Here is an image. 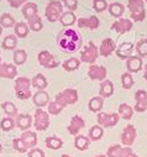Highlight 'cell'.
<instances>
[{
    "label": "cell",
    "mask_w": 147,
    "mask_h": 157,
    "mask_svg": "<svg viewBox=\"0 0 147 157\" xmlns=\"http://www.w3.org/2000/svg\"><path fill=\"white\" fill-rule=\"evenodd\" d=\"M57 44L64 52H76L82 46V37L76 30L64 29L57 36Z\"/></svg>",
    "instance_id": "obj_1"
},
{
    "label": "cell",
    "mask_w": 147,
    "mask_h": 157,
    "mask_svg": "<svg viewBox=\"0 0 147 157\" xmlns=\"http://www.w3.org/2000/svg\"><path fill=\"white\" fill-rule=\"evenodd\" d=\"M30 87H31V81L28 79V78L19 77L15 81V93H16V97L19 99H21V100L28 99L31 97Z\"/></svg>",
    "instance_id": "obj_2"
},
{
    "label": "cell",
    "mask_w": 147,
    "mask_h": 157,
    "mask_svg": "<svg viewBox=\"0 0 147 157\" xmlns=\"http://www.w3.org/2000/svg\"><path fill=\"white\" fill-rule=\"evenodd\" d=\"M127 8L130 10L131 17L135 21H143L146 17V10H145V3L143 0H129Z\"/></svg>",
    "instance_id": "obj_3"
},
{
    "label": "cell",
    "mask_w": 147,
    "mask_h": 157,
    "mask_svg": "<svg viewBox=\"0 0 147 157\" xmlns=\"http://www.w3.org/2000/svg\"><path fill=\"white\" fill-rule=\"evenodd\" d=\"M46 17L48 21L51 22H56L61 19L62 14H63V6L62 3L58 2V0H51V2L47 4L46 10H45Z\"/></svg>",
    "instance_id": "obj_4"
},
{
    "label": "cell",
    "mask_w": 147,
    "mask_h": 157,
    "mask_svg": "<svg viewBox=\"0 0 147 157\" xmlns=\"http://www.w3.org/2000/svg\"><path fill=\"white\" fill-rule=\"evenodd\" d=\"M56 101L63 108L68 104H74L78 101V93L74 89H66L56 95Z\"/></svg>",
    "instance_id": "obj_5"
},
{
    "label": "cell",
    "mask_w": 147,
    "mask_h": 157,
    "mask_svg": "<svg viewBox=\"0 0 147 157\" xmlns=\"http://www.w3.org/2000/svg\"><path fill=\"white\" fill-rule=\"evenodd\" d=\"M48 126H50L48 114L42 109H37L35 111V128H36V130L45 131L46 129H48Z\"/></svg>",
    "instance_id": "obj_6"
},
{
    "label": "cell",
    "mask_w": 147,
    "mask_h": 157,
    "mask_svg": "<svg viewBox=\"0 0 147 157\" xmlns=\"http://www.w3.org/2000/svg\"><path fill=\"white\" fill-rule=\"evenodd\" d=\"M120 119V115L116 113L106 114V113H99L98 114V124L104 128H111L118 124Z\"/></svg>",
    "instance_id": "obj_7"
},
{
    "label": "cell",
    "mask_w": 147,
    "mask_h": 157,
    "mask_svg": "<svg viewBox=\"0 0 147 157\" xmlns=\"http://www.w3.org/2000/svg\"><path fill=\"white\" fill-rule=\"evenodd\" d=\"M96 58H98V48L93 42H89L81 53V61L84 63L93 64L96 61Z\"/></svg>",
    "instance_id": "obj_8"
},
{
    "label": "cell",
    "mask_w": 147,
    "mask_h": 157,
    "mask_svg": "<svg viewBox=\"0 0 147 157\" xmlns=\"http://www.w3.org/2000/svg\"><path fill=\"white\" fill-rule=\"evenodd\" d=\"M135 139H136V129H135V126L134 125L125 126V129L123 130V134H121V142L126 147H130L135 142Z\"/></svg>",
    "instance_id": "obj_9"
},
{
    "label": "cell",
    "mask_w": 147,
    "mask_h": 157,
    "mask_svg": "<svg viewBox=\"0 0 147 157\" xmlns=\"http://www.w3.org/2000/svg\"><path fill=\"white\" fill-rule=\"evenodd\" d=\"M106 68L103 66H96V64H92L88 69V75L90 79L93 81H104L106 77Z\"/></svg>",
    "instance_id": "obj_10"
},
{
    "label": "cell",
    "mask_w": 147,
    "mask_h": 157,
    "mask_svg": "<svg viewBox=\"0 0 147 157\" xmlns=\"http://www.w3.org/2000/svg\"><path fill=\"white\" fill-rule=\"evenodd\" d=\"M39 62L45 68H56L58 66V62L48 51H42L39 53Z\"/></svg>",
    "instance_id": "obj_11"
},
{
    "label": "cell",
    "mask_w": 147,
    "mask_h": 157,
    "mask_svg": "<svg viewBox=\"0 0 147 157\" xmlns=\"http://www.w3.org/2000/svg\"><path fill=\"white\" fill-rule=\"evenodd\" d=\"M135 99H136L135 110L137 113L146 111L147 110V93L145 90H137L135 93Z\"/></svg>",
    "instance_id": "obj_12"
},
{
    "label": "cell",
    "mask_w": 147,
    "mask_h": 157,
    "mask_svg": "<svg viewBox=\"0 0 147 157\" xmlns=\"http://www.w3.org/2000/svg\"><path fill=\"white\" fill-rule=\"evenodd\" d=\"M115 50H116L115 42L111 40V38H105V40L101 42V45H100L99 53H100L103 57H107V56L111 55Z\"/></svg>",
    "instance_id": "obj_13"
},
{
    "label": "cell",
    "mask_w": 147,
    "mask_h": 157,
    "mask_svg": "<svg viewBox=\"0 0 147 157\" xmlns=\"http://www.w3.org/2000/svg\"><path fill=\"white\" fill-rule=\"evenodd\" d=\"M17 74V69L14 64L9 63H0V77L2 78H9L13 79Z\"/></svg>",
    "instance_id": "obj_14"
},
{
    "label": "cell",
    "mask_w": 147,
    "mask_h": 157,
    "mask_svg": "<svg viewBox=\"0 0 147 157\" xmlns=\"http://www.w3.org/2000/svg\"><path fill=\"white\" fill-rule=\"evenodd\" d=\"M99 19L96 16H89V17H82L78 20V26L82 29H90V30H95L99 27Z\"/></svg>",
    "instance_id": "obj_15"
},
{
    "label": "cell",
    "mask_w": 147,
    "mask_h": 157,
    "mask_svg": "<svg viewBox=\"0 0 147 157\" xmlns=\"http://www.w3.org/2000/svg\"><path fill=\"white\" fill-rule=\"evenodd\" d=\"M83 128H84V120L81 116L76 115V116H73L70 120V124L68 126V132L72 135H77Z\"/></svg>",
    "instance_id": "obj_16"
},
{
    "label": "cell",
    "mask_w": 147,
    "mask_h": 157,
    "mask_svg": "<svg viewBox=\"0 0 147 157\" xmlns=\"http://www.w3.org/2000/svg\"><path fill=\"white\" fill-rule=\"evenodd\" d=\"M132 48H134V45L131 42H124L121 44L118 50H116V55L119 58L121 59H127L131 57V53H132Z\"/></svg>",
    "instance_id": "obj_17"
},
{
    "label": "cell",
    "mask_w": 147,
    "mask_h": 157,
    "mask_svg": "<svg viewBox=\"0 0 147 157\" xmlns=\"http://www.w3.org/2000/svg\"><path fill=\"white\" fill-rule=\"evenodd\" d=\"M113 29L118 33H125V32H127L132 29V22L127 19H120L116 22L113 24Z\"/></svg>",
    "instance_id": "obj_18"
},
{
    "label": "cell",
    "mask_w": 147,
    "mask_h": 157,
    "mask_svg": "<svg viewBox=\"0 0 147 157\" xmlns=\"http://www.w3.org/2000/svg\"><path fill=\"white\" fill-rule=\"evenodd\" d=\"M33 103H35L36 106H39L40 109L42 106H46L50 103V95H48V93L45 92V90H39L37 93L33 95Z\"/></svg>",
    "instance_id": "obj_19"
},
{
    "label": "cell",
    "mask_w": 147,
    "mask_h": 157,
    "mask_svg": "<svg viewBox=\"0 0 147 157\" xmlns=\"http://www.w3.org/2000/svg\"><path fill=\"white\" fill-rule=\"evenodd\" d=\"M126 67H127V71L131 72V73L138 72V71L142 68V59H141V57L131 56V57L127 58V61H126Z\"/></svg>",
    "instance_id": "obj_20"
},
{
    "label": "cell",
    "mask_w": 147,
    "mask_h": 157,
    "mask_svg": "<svg viewBox=\"0 0 147 157\" xmlns=\"http://www.w3.org/2000/svg\"><path fill=\"white\" fill-rule=\"evenodd\" d=\"M20 139H21V141L25 144V146L27 148H31V147L36 146V144H37V136H36V134L32 132V131H25V132H22V135H21Z\"/></svg>",
    "instance_id": "obj_21"
},
{
    "label": "cell",
    "mask_w": 147,
    "mask_h": 157,
    "mask_svg": "<svg viewBox=\"0 0 147 157\" xmlns=\"http://www.w3.org/2000/svg\"><path fill=\"white\" fill-rule=\"evenodd\" d=\"M16 125L21 130H27L32 125V117L27 114H20L16 117Z\"/></svg>",
    "instance_id": "obj_22"
},
{
    "label": "cell",
    "mask_w": 147,
    "mask_h": 157,
    "mask_svg": "<svg viewBox=\"0 0 147 157\" xmlns=\"http://www.w3.org/2000/svg\"><path fill=\"white\" fill-rule=\"evenodd\" d=\"M22 15L26 20H30L35 15H37V5L35 3H26L22 6Z\"/></svg>",
    "instance_id": "obj_23"
},
{
    "label": "cell",
    "mask_w": 147,
    "mask_h": 157,
    "mask_svg": "<svg viewBox=\"0 0 147 157\" xmlns=\"http://www.w3.org/2000/svg\"><path fill=\"white\" fill-rule=\"evenodd\" d=\"M100 97L101 98H109L111 97L114 93V86L110 81H103V83L100 84Z\"/></svg>",
    "instance_id": "obj_24"
},
{
    "label": "cell",
    "mask_w": 147,
    "mask_h": 157,
    "mask_svg": "<svg viewBox=\"0 0 147 157\" xmlns=\"http://www.w3.org/2000/svg\"><path fill=\"white\" fill-rule=\"evenodd\" d=\"M31 84L35 87V88H37L39 90H43L46 87H47V79L42 75V74H36L33 78H32V81H31Z\"/></svg>",
    "instance_id": "obj_25"
},
{
    "label": "cell",
    "mask_w": 147,
    "mask_h": 157,
    "mask_svg": "<svg viewBox=\"0 0 147 157\" xmlns=\"http://www.w3.org/2000/svg\"><path fill=\"white\" fill-rule=\"evenodd\" d=\"M107 9H109L110 15L114 16V17H120L124 14V11H125L124 5L120 4V3H113V4H110L107 6Z\"/></svg>",
    "instance_id": "obj_26"
},
{
    "label": "cell",
    "mask_w": 147,
    "mask_h": 157,
    "mask_svg": "<svg viewBox=\"0 0 147 157\" xmlns=\"http://www.w3.org/2000/svg\"><path fill=\"white\" fill-rule=\"evenodd\" d=\"M119 115L123 117V119H125V120H130L132 117V115H134V110H132V108L130 105L123 103L119 106Z\"/></svg>",
    "instance_id": "obj_27"
},
{
    "label": "cell",
    "mask_w": 147,
    "mask_h": 157,
    "mask_svg": "<svg viewBox=\"0 0 147 157\" xmlns=\"http://www.w3.org/2000/svg\"><path fill=\"white\" fill-rule=\"evenodd\" d=\"M28 25H26L25 22H17L15 26H14V30H15V35L19 37V38H25L27 35H28Z\"/></svg>",
    "instance_id": "obj_28"
},
{
    "label": "cell",
    "mask_w": 147,
    "mask_h": 157,
    "mask_svg": "<svg viewBox=\"0 0 147 157\" xmlns=\"http://www.w3.org/2000/svg\"><path fill=\"white\" fill-rule=\"evenodd\" d=\"M103 98L101 97H94V98H92L90 100H89V104H88V106H89V110L90 111H93V113H98V111H100L101 109H103Z\"/></svg>",
    "instance_id": "obj_29"
},
{
    "label": "cell",
    "mask_w": 147,
    "mask_h": 157,
    "mask_svg": "<svg viewBox=\"0 0 147 157\" xmlns=\"http://www.w3.org/2000/svg\"><path fill=\"white\" fill-rule=\"evenodd\" d=\"M76 15L73 14L72 11H67V13H63L62 14V16H61V19H59V21H61V24L63 25V26H72L73 24L76 22Z\"/></svg>",
    "instance_id": "obj_30"
},
{
    "label": "cell",
    "mask_w": 147,
    "mask_h": 157,
    "mask_svg": "<svg viewBox=\"0 0 147 157\" xmlns=\"http://www.w3.org/2000/svg\"><path fill=\"white\" fill-rule=\"evenodd\" d=\"M79 66H81V61L78 58H74V57H72V58H69V59H67V61L63 62V68L66 71H68V72L78 69Z\"/></svg>",
    "instance_id": "obj_31"
},
{
    "label": "cell",
    "mask_w": 147,
    "mask_h": 157,
    "mask_svg": "<svg viewBox=\"0 0 147 157\" xmlns=\"http://www.w3.org/2000/svg\"><path fill=\"white\" fill-rule=\"evenodd\" d=\"M16 45H17V38H16V36L9 35V36H6V37L4 38L2 46H3L4 50H14V48L16 47Z\"/></svg>",
    "instance_id": "obj_32"
},
{
    "label": "cell",
    "mask_w": 147,
    "mask_h": 157,
    "mask_svg": "<svg viewBox=\"0 0 147 157\" xmlns=\"http://www.w3.org/2000/svg\"><path fill=\"white\" fill-rule=\"evenodd\" d=\"M15 25H16V22L10 14H3L2 17H0V26L2 27L10 29V27H14Z\"/></svg>",
    "instance_id": "obj_33"
},
{
    "label": "cell",
    "mask_w": 147,
    "mask_h": 157,
    "mask_svg": "<svg viewBox=\"0 0 147 157\" xmlns=\"http://www.w3.org/2000/svg\"><path fill=\"white\" fill-rule=\"evenodd\" d=\"M89 144H90L89 139L85 137V136H82V135L77 136L76 140H74V146H76L78 150H81V151L87 150V148L89 147Z\"/></svg>",
    "instance_id": "obj_34"
},
{
    "label": "cell",
    "mask_w": 147,
    "mask_h": 157,
    "mask_svg": "<svg viewBox=\"0 0 147 157\" xmlns=\"http://www.w3.org/2000/svg\"><path fill=\"white\" fill-rule=\"evenodd\" d=\"M27 21H28V27H30V30H32V31H40V30L42 29V20H41V17L39 16V14L35 15L33 17H31V19L27 20Z\"/></svg>",
    "instance_id": "obj_35"
},
{
    "label": "cell",
    "mask_w": 147,
    "mask_h": 157,
    "mask_svg": "<svg viewBox=\"0 0 147 157\" xmlns=\"http://www.w3.org/2000/svg\"><path fill=\"white\" fill-rule=\"evenodd\" d=\"M62 145H63V142L58 137L51 136V137H47L46 139V147H48L51 150H58V148L62 147Z\"/></svg>",
    "instance_id": "obj_36"
},
{
    "label": "cell",
    "mask_w": 147,
    "mask_h": 157,
    "mask_svg": "<svg viewBox=\"0 0 147 157\" xmlns=\"http://www.w3.org/2000/svg\"><path fill=\"white\" fill-rule=\"evenodd\" d=\"M26 59H27V55H26V52L24 50H16L14 52V62H15V64H19V66L24 64L26 62Z\"/></svg>",
    "instance_id": "obj_37"
},
{
    "label": "cell",
    "mask_w": 147,
    "mask_h": 157,
    "mask_svg": "<svg viewBox=\"0 0 147 157\" xmlns=\"http://www.w3.org/2000/svg\"><path fill=\"white\" fill-rule=\"evenodd\" d=\"M2 108H3V110L5 111V114H8L9 116H15V115H17V109H16V106H15L11 101H4V103L2 104Z\"/></svg>",
    "instance_id": "obj_38"
},
{
    "label": "cell",
    "mask_w": 147,
    "mask_h": 157,
    "mask_svg": "<svg viewBox=\"0 0 147 157\" xmlns=\"http://www.w3.org/2000/svg\"><path fill=\"white\" fill-rule=\"evenodd\" d=\"M89 137H90V140H93V141H98V140H100L101 137H103V129L100 128V126H93L92 129H90V131H89Z\"/></svg>",
    "instance_id": "obj_39"
},
{
    "label": "cell",
    "mask_w": 147,
    "mask_h": 157,
    "mask_svg": "<svg viewBox=\"0 0 147 157\" xmlns=\"http://www.w3.org/2000/svg\"><path fill=\"white\" fill-rule=\"evenodd\" d=\"M136 51H137L140 57H146L147 56V38H143V40H141L136 45Z\"/></svg>",
    "instance_id": "obj_40"
},
{
    "label": "cell",
    "mask_w": 147,
    "mask_h": 157,
    "mask_svg": "<svg viewBox=\"0 0 147 157\" xmlns=\"http://www.w3.org/2000/svg\"><path fill=\"white\" fill-rule=\"evenodd\" d=\"M121 83H123V87L125 89H130L132 86H134V79H132V75L130 73H124L121 75Z\"/></svg>",
    "instance_id": "obj_41"
},
{
    "label": "cell",
    "mask_w": 147,
    "mask_h": 157,
    "mask_svg": "<svg viewBox=\"0 0 147 157\" xmlns=\"http://www.w3.org/2000/svg\"><path fill=\"white\" fill-rule=\"evenodd\" d=\"M93 8L96 13H103L104 10L107 9V3L106 0H94L93 2Z\"/></svg>",
    "instance_id": "obj_42"
},
{
    "label": "cell",
    "mask_w": 147,
    "mask_h": 157,
    "mask_svg": "<svg viewBox=\"0 0 147 157\" xmlns=\"http://www.w3.org/2000/svg\"><path fill=\"white\" fill-rule=\"evenodd\" d=\"M62 110H63V106L59 105L56 100L48 103V113H50V114H52V115H57V114H59Z\"/></svg>",
    "instance_id": "obj_43"
},
{
    "label": "cell",
    "mask_w": 147,
    "mask_h": 157,
    "mask_svg": "<svg viewBox=\"0 0 147 157\" xmlns=\"http://www.w3.org/2000/svg\"><path fill=\"white\" fill-rule=\"evenodd\" d=\"M0 128H2V130H4V131H10L14 128V120L11 117H4L2 120V123H0Z\"/></svg>",
    "instance_id": "obj_44"
},
{
    "label": "cell",
    "mask_w": 147,
    "mask_h": 157,
    "mask_svg": "<svg viewBox=\"0 0 147 157\" xmlns=\"http://www.w3.org/2000/svg\"><path fill=\"white\" fill-rule=\"evenodd\" d=\"M121 150H123V147L119 146V145H114L111 147H109L107 157H120L121 156Z\"/></svg>",
    "instance_id": "obj_45"
},
{
    "label": "cell",
    "mask_w": 147,
    "mask_h": 157,
    "mask_svg": "<svg viewBox=\"0 0 147 157\" xmlns=\"http://www.w3.org/2000/svg\"><path fill=\"white\" fill-rule=\"evenodd\" d=\"M13 146H14V148H15L16 151H19V152H26V151H27V147H26L25 144L21 141V139H14Z\"/></svg>",
    "instance_id": "obj_46"
},
{
    "label": "cell",
    "mask_w": 147,
    "mask_h": 157,
    "mask_svg": "<svg viewBox=\"0 0 147 157\" xmlns=\"http://www.w3.org/2000/svg\"><path fill=\"white\" fill-rule=\"evenodd\" d=\"M62 2L70 11H74L78 8V0H62Z\"/></svg>",
    "instance_id": "obj_47"
},
{
    "label": "cell",
    "mask_w": 147,
    "mask_h": 157,
    "mask_svg": "<svg viewBox=\"0 0 147 157\" xmlns=\"http://www.w3.org/2000/svg\"><path fill=\"white\" fill-rule=\"evenodd\" d=\"M28 157H45V152L41 148H32L28 152Z\"/></svg>",
    "instance_id": "obj_48"
},
{
    "label": "cell",
    "mask_w": 147,
    "mask_h": 157,
    "mask_svg": "<svg viewBox=\"0 0 147 157\" xmlns=\"http://www.w3.org/2000/svg\"><path fill=\"white\" fill-rule=\"evenodd\" d=\"M120 157H137V156L132 152V150L130 147H125V148L121 150V156Z\"/></svg>",
    "instance_id": "obj_49"
},
{
    "label": "cell",
    "mask_w": 147,
    "mask_h": 157,
    "mask_svg": "<svg viewBox=\"0 0 147 157\" xmlns=\"http://www.w3.org/2000/svg\"><path fill=\"white\" fill-rule=\"evenodd\" d=\"M26 2H27V0H9V5H10L11 8L16 9V8L21 6L22 4H25Z\"/></svg>",
    "instance_id": "obj_50"
},
{
    "label": "cell",
    "mask_w": 147,
    "mask_h": 157,
    "mask_svg": "<svg viewBox=\"0 0 147 157\" xmlns=\"http://www.w3.org/2000/svg\"><path fill=\"white\" fill-rule=\"evenodd\" d=\"M143 77H145V79L147 81V66L145 67V74H143Z\"/></svg>",
    "instance_id": "obj_51"
},
{
    "label": "cell",
    "mask_w": 147,
    "mask_h": 157,
    "mask_svg": "<svg viewBox=\"0 0 147 157\" xmlns=\"http://www.w3.org/2000/svg\"><path fill=\"white\" fill-rule=\"evenodd\" d=\"M61 157H70V156H68V155H62Z\"/></svg>",
    "instance_id": "obj_52"
},
{
    "label": "cell",
    "mask_w": 147,
    "mask_h": 157,
    "mask_svg": "<svg viewBox=\"0 0 147 157\" xmlns=\"http://www.w3.org/2000/svg\"><path fill=\"white\" fill-rule=\"evenodd\" d=\"M2 32H3V27H2V26H0V33H2Z\"/></svg>",
    "instance_id": "obj_53"
},
{
    "label": "cell",
    "mask_w": 147,
    "mask_h": 157,
    "mask_svg": "<svg viewBox=\"0 0 147 157\" xmlns=\"http://www.w3.org/2000/svg\"><path fill=\"white\" fill-rule=\"evenodd\" d=\"M98 157H106V156H104V155H100V156H98Z\"/></svg>",
    "instance_id": "obj_54"
},
{
    "label": "cell",
    "mask_w": 147,
    "mask_h": 157,
    "mask_svg": "<svg viewBox=\"0 0 147 157\" xmlns=\"http://www.w3.org/2000/svg\"><path fill=\"white\" fill-rule=\"evenodd\" d=\"M0 151H2V145H0Z\"/></svg>",
    "instance_id": "obj_55"
},
{
    "label": "cell",
    "mask_w": 147,
    "mask_h": 157,
    "mask_svg": "<svg viewBox=\"0 0 147 157\" xmlns=\"http://www.w3.org/2000/svg\"><path fill=\"white\" fill-rule=\"evenodd\" d=\"M0 63H2V57H0Z\"/></svg>",
    "instance_id": "obj_56"
},
{
    "label": "cell",
    "mask_w": 147,
    "mask_h": 157,
    "mask_svg": "<svg viewBox=\"0 0 147 157\" xmlns=\"http://www.w3.org/2000/svg\"><path fill=\"white\" fill-rule=\"evenodd\" d=\"M146 2H147V0H146Z\"/></svg>",
    "instance_id": "obj_57"
}]
</instances>
